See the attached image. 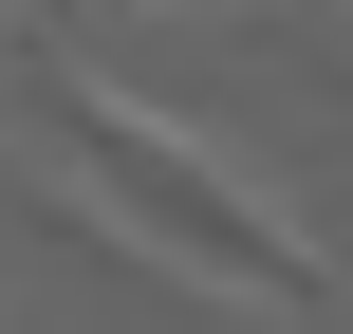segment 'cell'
I'll use <instances>...</instances> for the list:
<instances>
[{"mask_svg":"<svg viewBox=\"0 0 353 334\" xmlns=\"http://www.w3.org/2000/svg\"><path fill=\"white\" fill-rule=\"evenodd\" d=\"M0 93H19V130H37V167H56V205H74V242H112V260H168L186 298H242V316H316L335 298V260L186 130V112H149V93H112L56 19H0Z\"/></svg>","mask_w":353,"mask_h":334,"instance_id":"1","label":"cell"}]
</instances>
